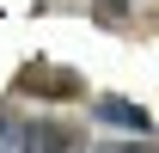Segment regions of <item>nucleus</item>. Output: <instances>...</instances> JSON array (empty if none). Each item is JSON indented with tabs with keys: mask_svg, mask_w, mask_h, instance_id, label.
<instances>
[{
	"mask_svg": "<svg viewBox=\"0 0 159 153\" xmlns=\"http://www.w3.org/2000/svg\"><path fill=\"white\" fill-rule=\"evenodd\" d=\"M67 147H74L67 129L19 116V110H0V153H67Z\"/></svg>",
	"mask_w": 159,
	"mask_h": 153,
	"instance_id": "f257e3e1",
	"label": "nucleus"
},
{
	"mask_svg": "<svg viewBox=\"0 0 159 153\" xmlns=\"http://www.w3.org/2000/svg\"><path fill=\"white\" fill-rule=\"evenodd\" d=\"M19 86L25 92H43V98H80L86 92V80H80L74 67H55V61H31L19 74Z\"/></svg>",
	"mask_w": 159,
	"mask_h": 153,
	"instance_id": "f03ea898",
	"label": "nucleus"
},
{
	"mask_svg": "<svg viewBox=\"0 0 159 153\" xmlns=\"http://www.w3.org/2000/svg\"><path fill=\"white\" fill-rule=\"evenodd\" d=\"M92 110H98V123H104V129H116V135H135V141H147V135H153V116L141 110L135 98H110V92H104Z\"/></svg>",
	"mask_w": 159,
	"mask_h": 153,
	"instance_id": "7ed1b4c3",
	"label": "nucleus"
},
{
	"mask_svg": "<svg viewBox=\"0 0 159 153\" xmlns=\"http://www.w3.org/2000/svg\"><path fill=\"white\" fill-rule=\"evenodd\" d=\"M92 12L110 19V25H129V0H92Z\"/></svg>",
	"mask_w": 159,
	"mask_h": 153,
	"instance_id": "20e7f679",
	"label": "nucleus"
},
{
	"mask_svg": "<svg viewBox=\"0 0 159 153\" xmlns=\"http://www.w3.org/2000/svg\"><path fill=\"white\" fill-rule=\"evenodd\" d=\"M98 153H153V147H147V141H104Z\"/></svg>",
	"mask_w": 159,
	"mask_h": 153,
	"instance_id": "39448f33",
	"label": "nucleus"
}]
</instances>
